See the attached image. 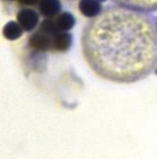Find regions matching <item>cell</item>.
<instances>
[{
    "label": "cell",
    "instance_id": "2",
    "mask_svg": "<svg viewBox=\"0 0 157 159\" xmlns=\"http://www.w3.org/2000/svg\"><path fill=\"white\" fill-rule=\"evenodd\" d=\"M17 20L24 31L32 32L39 23V14L34 9L23 8L17 14Z\"/></svg>",
    "mask_w": 157,
    "mask_h": 159
},
{
    "label": "cell",
    "instance_id": "11",
    "mask_svg": "<svg viewBox=\"0 0 157 159\" xmlns=\"http://www.w3.org/2000/svg\"><path fill=\"white\" fill-rule=\"evenodd\" d=\"M40 0H19L20 3L23 4V5H27V6H34L36 5L37 3H39Z\"/></svg>",
    "mask_w": 157,
    "mask_h": 159
},
{
    "label": "cell",
    "instance_id": "4",
    "mask_svg": "<svg viewBox=\"0 0 157 159\" xmlns=\"http://www.w3.org/2000/svg\"><path fill=\"white\" fill-rule=\"evenodd\" d=\"M73 37L70 32H57L55 35H53L52 40V49L55 51L64 53L70 49L72 45Z\"/></svg>",
    "mask_w": 157,
    "mask_h": 159
},
{
    "label": "cell",
    "instance_id": "9",
    "mask_svg": "<svg viewBox=\"0 0 157 159\" xmlns=\"http://www.w3.org/2000/svg\"><path fill=\"white\" fill-rule=\"evenodd\" d=\"M3 35L9 41L19 39L22 35V28L19 22L17 23L15 21H8L3 27Z\"/></svg>",
    "mask_w": 157,
    "mask_h": 159
},
{
    "label": "cell",
    "instance_id": "7",
    "mask_svg": "<svg viewBox=\"0 0 157 159\" xmlns=\"http://www.w3.org/2000/svg\"><path fill=\"white\" fill-rule=\"evenodd\" d=\"M52 40L53 36L38 31L37 33L32 35L29 44L34 49L44 52L49 49H52Z\"/></svg>",
    "mask_w": 157,
    "mask_h": 159
},
{
    "label": "cell",
    "instance_id": "6",
    "mask_svg": "<svg viewBox=\"0 0 157 159\" xmlns=\"http://www.w3.org/2000/svg\"><path fill=\"white\" fill-rule=\"evenodd\" d=\"M40 13L44 18H55L61 12L60 0H40L38 3Z\"/></svg>",
    "mask_w": 157,
    "mask_h": 159
},
{
    "label": "cell",
    "instance_id": "1",
    "mask_svg": "<svg viewBox=\"0 0 157 159\" xmlns=\"http://www.w3.org/2000/svg\"><path fill=\"white\" fill-rule=\"evenodd\" d=\"M84 60L100 78L128 84L157 70V21L148 12L111 6L85 25Z\"/></svg>",
    "mask_w": 157,
    "mask_h": 159
},
{
    "label": "cell",
    "instance_id": "3",
    "mask_svg": "<svg viewBox=\"0 0 157 159\" xmlns=\"http://www.w3.org/2000/svg\"><path fill=\"white\" fill-rule=\"evenodd\" d=\"M116 5L128 8L143 11L154 12L157 10V0H112Z\"/></svg>",
    "mask_w": 157,
    "mask_h": 159
},
{
    "label": "cell",
    "instance_id": "10",
    "mask_svg": "<svg viewBox=\"0 0 157 159\" xmlns=\"http://www.w3.org/2000/svg\"><path fill=\"white\" fill-rule=\"evenodd\" d=\"M39 31H41L42 33H44L48 35H55L57 32H59L56 24V21L52 19H49V18H46L45 20H43L40 25Z\"/></svg>",
    "mask_w": 157,
    "mask_h": 159
},
{
    "label": "cell",
    "instance_id": "5",
    "mask_svg": "<svg viewBox=\"0 0 157 159\" xmlns=\"http://www.w3.org/2000/svg\"><path fill=\"white\" fill-rule=\"evenodd\" d=\"M78 9L84 17L92 19L102 12V2L100 0H79Z\"/></svg>",
    "mask_w": 157,
    "mask_h": 159
},
{
    "label": "cell",
    "instance_id": "8",
    "mask_svg": "<svg viewBox=\"0 0 157 159\" xmlns=\"http://www.w3.org/2000/svg\"><path fill=\"white\" fill-rule=\"evenodd\" d=\"M56 24L59 31L61 32H70L76 23L75 17L70 12H62L59 13L56 20Z\"/></svg>",
    "mask_w": 157,
    "mask_h": 159
}]
</instances>
